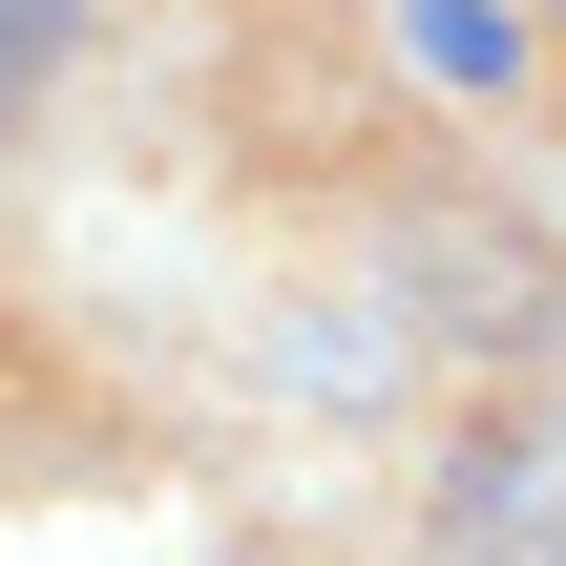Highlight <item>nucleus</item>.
Masks as SVG:
<instances>
[{"label": "nucleus", "mask_w": 566, "mask_h": 566, "mask_svg": "<svg viewBox=\"0 0 566 566\" xmlns=\"http://www.w3.org/2000/svg\"><path fill=\"white\" fill-rule=\"evenodd\" d=\"M441 566H566V420H483L441 462Z\"/></svg>", "instance_id": "f257e3e1"}, {"label": "nucleus", "mask_w": 566, "mask_h": 566, "mask_svg": "<svg viewBox=\"0 0 566 566\" xmlns=\"http://www.w3.org/2000/svg\"><path fill=\"white\" fill-rule=\"evenodd\" d=\"M420 63L441 84H504V0H420Z\"/></svg>", "instance_id": "f03ea898"}, {"label": "nucleus", "mask_w": 566, "mask_h": 566, "mask_svg": "<svg viewBox=\"0 0 566 566\" xmlns=\"http://www.w3.org/2000/svg\"><path fill=\"white\" fill-rule=\"evenodd\" d=\"M84 42V0H0V63H63Z\"/></svg>", "instance_id": "7ed1b4c3"}]
</instances>
